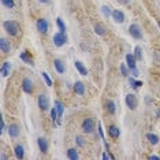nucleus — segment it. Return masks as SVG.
Returning a JSON list of instances; mask_svg holds the SVG:
<instances>
[{
    "instance_id": "nucleus-1",
    "label": "nucleus",
    "mask_w": 160,
    "mask_h": 160,
    "mask_svg": "<svg viewBox=\"0 0 160 160\" xmlns=\"http://www.w3.org/2000/svg\"><path fill=\"white\" fill-rule=\"evenodd\" d=\"M3 28L10 36H18L19 34V25L15 21H4L3 22Z\"/></svg>"
},
{
    "instance_id": "nucleus-2",
    "label": "nucleus",
    "mask_w": 160,
    "mask_h": 160,
    "mask_svg": "<svg viewBox=\"0 0 160 160\" xmlns=\"http://www.w3.org/2000/svg\"><path fill=\"white\" fill-rule=\"evenodd\" d=\"M129 33L134 40H141L142 38V30H141V28L138 26V25H136V23H132L129 26Z\"/></svg>"
},
{
    "instance_id": "nucleus-3",
    "label": "nucleus",
    "mask_w": 160,
    "mask_h": 160,
    "mask_svg": "<svg viewBox=\"0 0 160 160\" xmlns=\"http://www.w3.org/2000/svg\"><path fill=\"white\" fill-rule=\"evenodd\" d=\"M82 132L83 133H86V134H90V133H93L94 132V121L92 118H86L85 121L82 122Z\"/></svg>"
},
{
    "instance_id": "nucleus-4",
    "label": "nucleus",
    "mask_w": 160,
    "mask_h": 160,
    "mask_svg": "<svg viewBox=\"0 0 160 160\" xmlns=\"http://www.w3.org/2000/svg\"><path fill=\"white\" fill-rule=\"evenodd\" d=\"M66 42H67V36H66V33L58 32V33L53 34V44H55V47H63Z\"/></svg>"
},
{
    "instance_id": "nucleus-5",
    "label": "nucleus",
    "mask_w": 160,
    "mask_h": 160,
    "mask_svg": "<svg viewBox=\"0 0 160 160\" xmlns=\"http://www.w3.org/2000/svg\"><path fill=\"white\" fill-rule=\"evenodd\" d=\"M36 26H37V30L40 33H47L49 29V23L44 18H40V19H37V22H36Z\"/></svg>"
},
{
    "instance_id": "nucleus-6",
    "label": "nucleus",
    "mask_w": 160,
    "mask_h": 160,
    "mask_svg": "<svg viewBox=\"0 0 160 160\" xmlns=\"http://www.w3.org/2000/svg\"><path fill=\"white\" fill-rule=\"evenodd\" d=\"M37 103H38L40 110H42V111L49 110V100H48V97H47L45 94H40L38 99H37Z\"/></svg>"
},
{
    "instance_id": "nucleus-7",
    "label": "nucleus",
    "mask_w": 160,
    "mask_h": 160,
    "mask_svg": "<svg viewBox=\"0 0 160 160\" xmlns=\"http://www.w3.org/2000/svg\"><path fill=\"white\" fill-rule=\"evenodd\" d=\"M125 103H126V105L130 108V110H136L138 101H137V97L134 96V94L129 93V94L126 96V99H125Z\"/></svg>"
},
{
    "instance_id": "nucleus-8",
    "label": "nucleus",
    "mask_w": 160,
    "mask_h": 160,
    "mask_svg": "<svg viewBox=\"0 0 160 160\" xmlns=\"http://www.w3.org/2000/svg\"><path fill=\"white\" fill-rule=\"evenodd\" d=\"M112 19L115 21L116 23H123L125 22V14L121 10H114L112 11Z\"/></svg>"
},
{
    "instance_id": "nucleus-9",
    "label": "nucleus",
    "mask_w": 160,
    "mask_h": 160,
    "mask_svg": "<svg viewBox=\"0 0 160 160\" xmlns=\"http://www.w3.org/2000/svg\"><path fill=\"white\" fill-rule=\"evenodd\" d=\"M37 144H38V148H40V151H41V153H47V152H48L49 145H48V141H47L44 137H40L37 140Z\"/></svg>"
},
{
    "instance_id": "nucleus-10",
    "label": "nucleus",
    "mask_w": 160,
    "mask_h": 160,
    "mask_svg": "<svg viewBox=\"0 0 160 160\" xmlns=\"http://www.w3.org/2000/svg\"><path fill=\"white\" fill-rule=\"evenodd\" d=\"M22 89H23L25 93L30 94L32 92H33V82H32L29 78H25L22 81Z\"/></svg>"
},
{
    "instance_id": "nucleus-11",
    "label": "nucleus",
    "mask_w": 160,
    "mask_h": 160,
    "mask_svg": "<svg viewBox=\"0 0 160 160\" xmlns=\"http://www.w3.org/2000/svg\"><path fill=\"white\" fill-rule=\"evenodd\" d=\"M137 58L134 56V53H126V64L130 67V70L134 67H137Z\"/></svg>"
},
{
    "instance_id": "nucleus-12",
    "label": "nucleus",
    "mask_w": 160,
    "mask_h": 160,
    "mask_svg": "<svg viewBox=\"0 0 160 160\" xmlns=\"http://www.w3.org/2000/svg\"><path fill=\"white\" fill-rule=\"evenodd\" d=\"M53 66H55V70L59 72V74H63V72L66 71V64H64L63 60H60V59L53 60Z\"/></svg>"
},
{
    "instance_id": "nucleus-13",
    "label": "nucleus",
    "mask_w": 160,
    "mask_h": 160,
    "mask_svg": "<svg viewBox=\"0 0 160 160\" xmlns=\"http://www.w3.org/2000/svg\"><path fill=\"white\" fill-rule=\"evenodd\" d=\"M7 130H8V134H10V137H11V138H17L18 136H19V133H21L19 126H18V125H14V123H12V125H10Z\"/></svg>"
},
{
    "instance_id": "nucleus-14",
    "label": "nucleus",
    "mask_w": 160,
    "mask_h": 160,
    "mask_svg": "<svg viewBox=\"0 0 160 160\" xmlns=\"http://www.w3.org/2000/svg\"><path fill=\"white\" fill-rule=\"evenodd\" d=\"M0 49H2L3 53H8L10 49H11V45H10V41L7 38H0Z\"/></svg>"
},
{
    "instance_id": "nucleus-15",
    "label": "nucleus",
    "mask_w": 160,
    "mask_h": 160,
    "mask_svg": "<svg viewBox=\"0 0 160 160\" xmlns=\"http://www.w3.org/2000/svg\"><path fill=\"white\" fill-rule=\"evenodd\" d=\"M72 89H74V92L77 94H79V96H83V94H85V85L79 81H77L74 85H72Z\"/></svg>"
},
{
    "instance_id": "nucleus-16",
    "label": "nucleus",
    "mask_w": 160,
    "mask_h": 160,
    "mask_svg": "<svg viewBox=\"0 0 160 160\" xmlns=\"http://www.w3.org/2000/svg\"><path fill=\"white\" fill-rule=\"evenodd\" d=\"M74 66H75V68H77V71H78L81 75H88V68L83 66L82 62L75 60V62H74Z\"/></svg>"
},
{
    "instance_id": "nucleus-17",
    "label": "nucleus",
    "mask_w": 160,
    "mask_h": 160,
    "mask_svg": "<svg viewBox=\"0 0 160 160\" xmlns=\"http://www.w3.org/2000/svg\"><path fill=\"white\" fill-rule=\"evenodd\" d=\"M10 70H11V63L10 62H4L2 66V70H0V72H2V77H8L10 75Z\"/></svg>"
},
{
    "instance_id": "nucleus-18",
    "label": "nucleus",
    "mask_w": 160,
    "mask_h": 160,
    "mask_svg": "<svg viewBox=\"0 0 160 160\" xmlns=\"http://www.w3.org/2000/svg\"><path fill=\"white\" fill-rule=\"evenodd\" d=\"M94 33H96L97 36H105V34H107V29H105L104 25L96 23V25H94Z\"/></svg>"
},
{
    "instance_id": "nucleus-19",
    "label": "nucleus",
    "mask_w": 160,
    "mask_h": 160,
    "mask_svg": "<svg viewBox=\"0 0 160 160\" xmlns=\"http://www.w3.org/2000/svg\"><path fill=\"white\" fill-rule=\"evenodd\" d=\"M14 153H15L17 159H23L25 158V148L22 145H15L14 148Z\"/></svg>"
},
{
    "instance_id": "nucleus-20",
    "label": "nucleus",
    "mask_w": 160,
    "mask_h": 160,
    "mask_svg": "<svg viewBox=\"0 0 160 160\" xmlns=\"http://www.w3.org/2000/svg\"><path fill=\"white\" fill-rule=\"evenodd\" d=\"M66 155H67V158H68V159H71V160H78V159H79L78 151H77V149H74V148H68Z\"/></svg>"
},
{
    "instance_id": "nucleus-21",
    "label": "nucleus",
    "mask_w": 160,
    "mask_h": 160,
    "mask_svg": "<svg viewBox=\"0 0 160 160\" xmlns=\"http://www.w3.org/2000/svg\"><path fill=\"white\" fill-rule=\"evenodd\" d=\"M53 105H55V108H56V111H58V116H59V119H60L62 116H63V112H64V105L59 100H55Z\"/></svg>"
},
{
    "instance_id": "nucleus-22",
    "label": "nucleus",
    "mask_w": 160,
    "mask_h": 160,
    "mask_svg": "<svg viewBox=\"0 0 160 160\" xmlns=\"http://www.w3.org/2000/svg\"><path fill=\"white\" fill-rule=\"evenodd\" d=\"M19 58H21V60H23L25 63H28V64H30V66H34V63H33V59H32V56L29 55V52H22L19 55Z\"/></svg>"
},
{
    "instance_id": "nucleus-23",
    "label": "nucleus",
    "mask_w": 160,
    "mask_h": 160,
    "mask_svg": "<svg viewBox=\"0 0 160 160\" xmlns=\"http://www.w3.org/2000/svg\"><path fill=\"white\" fill-rule=\"evenodd\" d=\"M108 134H110L111 138H118L121 136V130H119L116 126H110L108 127Z\"/></svg>"
},
{
    "instance_id": "nucleus-24",
    "label": "nucleus",
    "mask_w": 160,
    "mask_h": 160,
    "mask_svg": "<svg viewBox=\"0 0 160 160\" xmlns=\"http://www.w3.org/2000/svg\"><path fill=\"white\" fill-rule=\"evenodd\" d=\"M105 107H107V111H108V114H110V115H114L115 112H116L115 103H114L112 100H108V101H107V104H105Z\"/></svg>"
},
{
    "instance_id": "nucleus-25",
    "label": "nucleus",
    "mask_w": 160,
    "mask_h": 160,
    "mask_svg": "<svg viewBox=\"0 0 160 160\" xmlns=\"http://www.w3.org/2000/svg\"><path fill=\"white\" fill-rule=\"evenodd\" d=\"M55 22H56V26H58V29H59V32H62V33H66V23L63 22V19L58 17Z\"/></svg>"
},
{
    "instance_id": "nucleus-26",
    "label": "nucleus",
    "mask_w": 160,
    "mask_h": 160,
    "mask_svg": "<svg viewBox=\"0 0 160 160\" xmlns=\"http://www.w3.org/2000/svg\"><path fill=\"white\" fill-rule=\"evenodd\" d=\"M147 140L152 145H156V144L159 142V136H158V134H153V133H148L147 134Z\"/></svg>"
},
{
    "instance_id": "nucleus-27",
    "label": "nucleus",
    "mask_w": 160,
    "mask_h": 160,
    "mask_svg": "<svg viewBox=\"0 0 160 160\" xmlns=\"http://www.w3.org/2000/svg\"><path fill=\"white\" fill-rule=\"evenodd\" d=\"M129 83H130V88L132 89H138L142 86V82L137 81V79H134V78H129Z\"/></svg>"
},
{
    "instance_id": "nucleus-28",
    "label": "nucleus",
    "mask_w": 160,
    "mask_h": 160,
    "mask_svg": "<svg viewBox=\"0 0 160 160\" xmlns=\"http://www.w3.org/2000/svg\"><path fill=\"white\" fill-rule=\"evenodd\" d=\"M134 56L137 58V60H142V48L140 45L134 47Z\"/></svg>"
},
{
    "instance_id": "nucleus-29",
    "label": "nucleus",
    "mask_w": 160,
    "mask_h": 160,
    "mask_svg": "<svg viewBox=\"0 0 160 160\" xmlns=\"http://www.w3.org/2000/svg\"><path fill=\"white\" fill-rule=\"evenodd\" d=\"M119 68H121V74L123 75V77H127V75L130 74V67L127 66L126 63H122V64H121V67H119Z\"/></svg>"
},
{
    "instance_id": "nucleus-30",
    "label": "nucleus",
    "mask_w": 160,
    "mask_h": 160,
    "mask_svg": "<svg viewBox=\"0 0 160 160\" xmlns=\"http://www.w3.org/2000/svg\"><path fill=\"white\" fill-rule=\"evenodd\" d=\"M101 12H103V15L105 18L112 17V11L110 10V7H108V6H103V7H101Z\"/></svg>"
},
{
    "instance_id": "nucleus-31",
    "label": "nucleus",
    "mask_w": 160,
    "mask_h": 160,
    "mask_svg": "<svg viewBox=\"0 0 160 160\" xmlns=\"http://www.w3.org/2000/svg\"><path fill=\"white\" fill-rule=\"evenodd\" d=\"M41 75H42V78H44V81H45L47 85H48V86H52V79H51V77L48 75V72H47V71H42Z\"/></svg>"
},
{
    "instance_id": "nucleus-32",
    "label": "nucleus",
    "mask_w": 160,
    "mask_h": 160,
    "mask_svg": "<svg viewBox=\"0 0 160 160\" xmlns=\"http://www.w3.org/2000/svg\"><path fill=\"white\" fill-rule=\"evenodd\" d=\"M2 4L6 8H14L15 3H14V0H2Z\"/></svg>"
},
{
    "instance_id": "nucleus-33",
    "label": "nucleus",
    "mask_w": 160,
    "mask_h": 160,
    "mask_svg": "<svg viewBox=\"0 0 160 160\" xmlns=\"http://www.w3.org/2000/svg\"><path fill=\"white\" fill-rule=\"evenodd\" d=\"M51 119L53 121V125H56V119H59V116H58V111L55 107L51 110Z\"/></svg>"
},
{
    "instance_id": "nucleus-34",
    "label": "nucleus",
    "mask_w": 160,
    "mask_h": 160,
    "mask_svg": "<svg viewBox=\"0 0 160 160\" xmlns=\"http://www.w3.org/2000/svg\"><path fill=\"white\" fill-rule=\"evenodd\" d=\"M75 144L78 145V147H85V141H83V138L82 137H79V136H77L75 137Z\"/></svg>"
},
{
    "instance_id": "nucleus-35",
    "label": "nucleus",
    "mask_w": 160,
    "mask_h": 160,
    "mask_svg": "<svg viewBox=\"0 0 160 160\" xmlns=\"http://www.w3.org/2000/svg\"><path fill=\"white\" fill-rule=\"evenodd\" d=\"M97 132H99V136L101 137V140H104V132H103V126H101V122L97 123Z\"/></svg>"
},
{
    "instance_id": "nucleus-36",
    "label": "nucleus",
    "mask_w": 160,
    "mask_h": 160,
    "mask_svg": "<svg viewBox=\"0 0 160 160\" xmlns=\"http://www.w3.org/2000/svg\"><path fill=\"white\" fill-rule=\"evenodd\" d=\"M4 130H6V123L4 121H3V115H0V133H4Z\"/></svg>"
},
{
    "instance_id": "nucleus-37",
    "label": "nucleus",
    "mask_w": 160,
    "mask_h": 160,
    "mask_svg": "<svg viewBox=\"0 0 160 160\" xmlns=\"http://www.w3.org/2000/svg\"><path fill=\"white\" fill-rule=\"evenodd\" d=\"M132 74L134 75V77H138V75H140V71H138V68H137V67L132 68Z\"/></svg>"
},
{
    "instance_id": "nucleus-38",
    "label": "nucleus",
    "mask_w": 160,
    "mask_h": 160,
    "mask_svg": "<svg viewBox=\"0 0 160 160\" xmlns=\"http://www.w3.org/2000/svg\"><path fill=\"white\" fill-rule=\"evenodd\" d=\"M116 2L119 3V4H123V6H127L130 3V0H116Z\"/></svg>"
},
{
    "instance_id": "nucleus-39",
    "label": "nucleus",
    "mask_w": 160,
    "mask_h": 160,
    "mask_svg": "<svg viewBox=\"0 0 160 160\" xmlns=\"http://www.w3.org/2000/svg\"><path fill=\"white\" fill-rule=\"evenodd\" d=\"M149 160H160V156L159 155H151L149 156Z\"/></svg>"
},
{
    "instance_id": "nucleus-40",
    "label": "nucleus",
    "mask_w": 160,
    "mask_h": 160,
    "mask_svg": "<svg viewBox=\"0 0 160 160\" xmlns=\"http://www.w3.org/2000/svg\"><path fill=\"white\" fill-rule=\"evenodd\" d=\"M38 2H40V3H44V4H47V3H49L51 0H38Z\"/></svg>"
},
{
    "instance_id": "nucleus-41",
    "label": "nucleus",
    "mask_w": 160,
    "mask_h": 160,
    "mask_svg": "<svg viewBox=\"0 0 160 160\" xmlns=\"http://www.w3.org/2000/svg\"><path fill=\"white\" fill-rule=\"evenodd\" d=\"M0 159H2V160H6L7 156H6V155H2V156H0Z\"/></svg>"
},
{
    "instance_id": "nucleus-42",
    "label": "nucleus",
    "mask_w": 160,
    "mask_h": 160,
    "mask_svg": "<svg viewBox=\"0 0 160 160\" xmlns=\"http://www.w3.org/2000/svg\"><path fill=\"white\" fill-rule=\"evenodd\" d=\"M156 114H158V118H160V110L156 111Z\"/></svg>"
},
{
    "instance_id": "nucleus-43",
    "label": "nucleus",
    "mask_w": 160,
    "mask_h": 160,
    "mask_svg": "<svg viewBox=\"0 0 160 160\" xmlns=\"http://www.w3.org/2000/svg\"><path fill=\"white\" fill-rule=\"evenodd\" d=\"M159 25H160V23H159Z\"/></svg>"
}]
</instances>
